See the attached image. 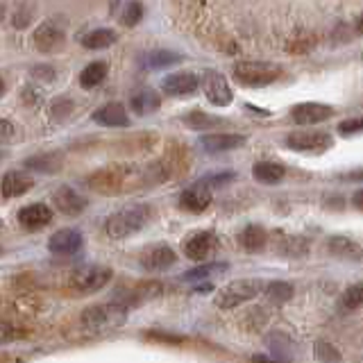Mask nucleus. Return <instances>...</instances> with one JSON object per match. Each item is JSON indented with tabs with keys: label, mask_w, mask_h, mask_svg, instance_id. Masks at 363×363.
<instances>
[{
	"label": "nucleus",
	"mask_w": 363,
	"mask_h": 363,
	"mask_svg": "<svg viewBox=\"0 0 363 363\" xmlns=\"http://www.w3.org/2000/svg\"><path fill=\"white\" fill-rule=\"evenodd\" d=\"M363 304V286L361 284H352V286L343 293V300H340V309L343 311H357Z\"/></svg>",
	"instance_id": "32"
},
{
	"label": "nucleus",
	"mask_w": 363,
	"mask_h": 363,
	"mask_svg": "<svg viewBox=\"0 0 363 363\" xmlns=\"http://www.w3.org/2000/svg\"><path fill=\"white\" fill-rule=\"evenodd\" d=\"M202 91L213 107H227V105H232V100H234L230 84H227V79L218 71L202 73Z\"/></svg>",
	"instance_id": "8"
},
{
	"label": "nucleus",
	"mask_w": 363,
	"mask_h": 363,
	"mask_svg": "<svg viewBox=\"0 0 363 363\" xmlns=\"http://www.w3.org/2000/svg\"><path fill=\"white\" fill-rule=\"evenodd\" d=\"M363 130V123L361 118H350V121H343L338 125V134L340 136H352V134H359Z\"/></svg>",
	"instance_id": "38"
},
{
	"label": "nucleus",
	"mask_w": 363,
	"mask_h": 363,
	"mask_svg": "<svg viewBox=\"0 0 363 363\" xmlns=\"http://www.w3.org/2000/svg\"><path fill=\"white\" fill-rule=\"evenodd\" d=\"M107 77V64L105 62H94L89 64L82 73H79V84H82V89H96L100 86L102 82H105Z\"/></svg>",
	"instance_id": "28"
},
{
	"label": "nucleus",
	"mask_w": 363,
	"mask_h": 363,
	"mask_svg": "<svg viewBox=\"0 0 363 363\" xmlns=\"http://www.w3.org/2000/svg\"><path fill=\"white\" fill-rule=\"evenodd\" d=\"M118 39V34L109 30V28H100V30H94V32H89L84 34V39H82V45L86 50H105L109 48V45H113Z\"/></svg>",
	"instance_id": "26"
},
{
	"label": "nucleus",
	"mask_w": 363,
	"mask_h": 363,
	"mask_svg": "<svg viewBox=\"0 0 363 363\" xmlns=\"http://www.w3.org/2000/svg\"><path fill=\"white\" fill-rule=\"evenodd\" d=\"M16 136V128H14V123L7 121V118H0V145H5L9 143L11 139Z\"/></svg>",
	"instance_id": "40"
},
{
	"label": "nucleus",
	"mask_w": 363,
	"mask_h": 363,
	"mask_svg": "<svg viewBox=\"0 0 363 363\" xmlns=\"http://www.w3.org/2000/svg\"><path fill=\"white\" fill-rule=\"evenodd\" d=\"M64 164V157L60 152H41V155H34L26 162L28 170H39V173H57L62 170Z\"/></svg>",
	"instance_id": "22"
},
{
	"label": "nucleus",
	"mask_w": 363,
	"mask_h": 363,
	"mask_svg": "<svg viewBox=\"0 0 363 363\" xmlns=\"http://www.w3.org/2000/svg\"><path fill=\"white\" fill-rule=\"evenodd\" d=\"M184 123L191 130H211V128H218V125H227V121H223L218 116H209V113H204L200 109H193L184 118Z\"/></svg>",
	"instance_id": "29"
},
{
	"label": "nucleus",
	"mask_w": 363,
	"mask_h": 363,
	"mask_svg": "<svg viewBox=\"0 0 363 363\" xmlns=\"http://www.w3.org/2000/svg\"><path fill=\"white\" fill-rule=\"evenodd\" d=\"M291 116L298 125H315L332 118L334 107L323 105V102H300L291 109Z\"/></svg>",
	"instance_id": "11"
},
{
	"label": "nucleus",
	"mask_w": 363,
	"mask_h": 363,
	"mask_svg": "<svg viewBox=\"0 0 363 363\" xmlns=\"http://www.w3.org/2000/svg\"><path fill=\"white\" fill-rule=\"evenodd\" d=\"M264 293H266V298L270 302L284 304V302H289L293 298V286L289 281H270L268 286L264 284Z\"/></svg>",
	"instance_id": "31"
},
{
	"label": "nucleus",
	"mask_w": 363,
	"mask_h": 363,
	"mask_svg": "<svg viewBox=\"0 0 363 363\" xmlns=\"http://www.w3.org/2000/svg\"><path fill=\"white\" fill-rule=\"evenodd\" d=\"M82 243H84L82 232L66 227V230H57L48 238V250L57 257H68V255L79 252V250H82Z\"/></svg>",
	"instance_id": "9"
},
{
	"label": "nucleus",
	"mask_w": 363,
	"mask_h": 363,
	"mask_svg": "<svg viewBox=\"0 0 363 363\" xmlns=\"http://www.w3.org/2000/svg\"><path fill=\"white\" fill-rule=\"evenodd\" d=\"M150 338L155 340H164V343H182L184 338H179V336H170V334H159V332H152V334H147Z\"/></svg>",
	"instance_id": "42"
},
{
	"label": "nucleus",
	"mask_w": 363,
	"mask_h": 363,
	"mask_svg": "<svg viewBox=\"0 0 363 363\" xmlns=\"http://www.w3.org/2000/svg\"><path fill=\"white\" fill-rule=\"evenodd\" d=\"M152 218V209L145 207V204H132V207H125L116 213H111L107 223H105V232L109 238H128L136 232H141L143 227H147Z\"/></svg>",
	"instance_id": "2"
},
{
	"label": "nucleus",
	"mask_w": 363,
	"mask_h": 363,
	"mask_svg": "<svg viewBox=\"0 0 363 363\" xmlns=\"http://www.w3.org/2000/svg\"><path fill=\"white\" fill-rule=\"evenodd\" d=\"M66 43V34L60 26H55L52 21H45L37 28L34 32V45L41 50V52H57L62 50Z\"/></svg>",
	"instance_id": "12"
},
{
	"label": "nucleus",
	"mask_w": 363,
	"mask_h": 363,
	"mask_svg": "<svg viewBox=\"0 0 363 363\" xmlns=\"http://www.w3.org/2000/svg\"><path fill=\"white\" fill-rule=\"evenodd\" d=\"M111 268L107 266H82L68 275V289L77 295H89L105 289L111 281Z\"/></svg>",
	"instance_id": "5"
},
{
	"label": "nucleus",
	"mask_w": 363,
	"mask_h": 363,
	"mask_svg": "<svg viewBox=\"0 0 363 363\" xmlns=\"http://www.w3.org/2000/svg\"><path fill=\"white\" fill-rule=\"evenodd\" d=\"M128 313L130 309L125 304L116 302H109V304H94L89 309L82 311L79 315V325L86 332H111V329H118L121 325H125L128 320Z\"/></svg>",
	"instance_id": "1"
},
{
	"label": "nucleus",
	"mask_w": 363,
	"mask_h": 363,
	"mask_svg": "<svg viewBox=\"0 0 363 363\" xmlns=\"http://www.w3.org/2000/svg\"><path fill=\"white\" fill-rule=\"evenodd\" d=\"M0 255H3V247H0Z\"/></svg>",
	"instance_id": "46"
},
{
	"label": "nucleus",
	"mask_w": 363,
	"mask_h": 363,
	"mask_svg": "<svg viewBox=\"0 0 363 363\" xmlns=\"http://www.w3.org/2000/svg\"><path fill=\"white\" fill-rule=\"evenodd\" d=\"M315 359L318 361H340V354L329 343H325V340H318L315 343Z\"/></svg>",
	"instance_id": "37"
},
{
	"label": "nucleus",
	"mask_w": 363,
	"mask_h": 363,
	"mask_svg": "<svg viewBox=\"0 0 363 363\" xmlns=\"http://www.w3.org/2000/svg\"><path fill=\"white\" fill-rule=\"evenodd\" d=\"M247 136L245 134H202L200 145L207 152H227L236 150V147L245 145Z\"/></svg>",
	"instance_id": "17"
},
{
	"label": "nucleus",
	"mask_w": 363,
	"mask_h": 363,
	"mask_svg": "<svg viewBox=\"0 0 363 363\" xmlns=\"http://www.w3.org/2000/svg\"><path fill=\"white\" fill-rule=\"evenodd\" d=\"M211 204V191L204 184H193L186 191H182L179 196V207L189 213H202Z\"/></svg>",
	"instance_id": "16"
},
{
	"label": "nucleus",
	"mask_w": 363,
	"mask_h": 363,
	"mask_svg": "<svg viewBox=\"0 0 363 363\" xmlns=\"http://www.w3.org/2000/svg\"><path fill=\"white\" fill-rule=\"evenodd\" d=\"M182 250H184L186 259L207 261L209 257H213L216 252H218V236H216L213 232H193L184 238Z\"/></svg>",
	"instance_id": "7"
},
{
	"label": "nucleus",
	"mask_w": 363,
	"mask_h": 363,
	"mask_svg": "<svg viewBox=\"0 0 363 363\" xmlns=\"http://www.w3.org/2000/svg\"><path fill=\"white\" fill-rule=\"evenodd\" d=\"M177 255L170 245H155L150 250H145L141 257V268L147 272H164L170 266H175Z\"/></svg>",
	"instance_id": "13"
},
{
	"label": "nucleus",
	"mask_w": 363,
	"mask_h": 363,
	"mask_svg": "<svg viewBox=\"0 0 363 363\" xmlns=\"http://www.w3.org/2000/svg\"><path fill=\"white\" fill-rule=\"evenodd\" d=\"M162 291H164V286L159 281H141V284H136V286L128 293V298L118 300V302L128 306V309H132V306H139V304H143L147 300L159 298Z\"/></svg>",
	"instance_id": "20"
},
{
	"label": "nucleus",
	"mask_w": 363,
	"mask_h": 363,
	"mask_svg": "<svg viewBox=\"0 0 363 363\" xmlns=\"http://www.w3.org/2000/svg\"><path fill=\"white\" fill-rule=\"evenodd\" d=\"M3 157H5V152H3V150H0V159H3Z\"/></svg>",
	"instance_id": "45"
},
{
	"label": "nucleus",
	"mask_w": 363,
	"mask_h": 363,
	"mask_svg": "<svg viewBox=\"0 0 363 363\" xmlns=\"http://www.w3.org/2000/svg\"><path fill=\"white\" fill-rule=\"evenodd\" d=\"M234 179H236V173L227 170V173L207 175L204 179H200V184H204V186H225V184H230V182H234Z\"/></svg>",
	"instance_id": "36"
},
{
	"label": "nucleus",
	"mask_w": 363,
	"mask_h": 363,
	"mask_svg": "<svg viewBox=\"0 0 363 363\" xmlns=\"http://www.w3.org/2000/svg\"><path fill=\"white\" fill-rule=\"evenodd\" d=\"M266 345L272 352L270 359H277V361H291L293 359V343L286 334L281 332H272L266 336Z\"/></svg>",
	"instance_id": "24"
},
{
	"label": "nucleus",
	"mask_w": 363,
	"mask_h": 363,
	"mask_svg": "<svg viewBox=\"0 0 363 363\" xmlns=\"http://www.w3.org/2000/svg\"><path fill=\"white\" fill-rule=\"evenodd\" d=\"M177 62H182V57L173 50H155V52L147 55V60H145V64L150 68H166V66H173Z\"/></svg>",
	"instance_id": "33"
},
{
	"label": "nucleus",
	"mask_w": 363,
	"mask_h": 363,
	"mask_svg": "<svg viewBox=\"0 0 363 363\" xmlns=\"http://www.w3.org/2000/svg\"><path fill=\"white\" fill-rule=\"evenodd\" d=\"M261 291H264V281L261 279H234L218 291L216 306H220V309H236V306L245 304L247 300H255Z\"/></svg>",
	"instance_id": "4"
},
{
	"label": "nucleus",
	"mask_w": 363,
	"mask_h": 363,
	"mask_svg": "<svg viewBox=\"0 0 363 363\" xmlns=\"http://www.w3.org/2000/svg\"><path fill=\"white\" fill-rule=\"evenodd\" d=\"M21 336H23V334H21V329L11 327V325H7V323H0V345L11 343V340H16V338H21Z\"/></svg>",
	"instance_id": "39"
},
{
	"label": "nucleus",
	"mask_w": 363,
	"mask_h": 363,
	"mask_svg": "<svg viewBox=\"0 0 363 363\" xmlns=\"http://www.w3.org/2000/svg\"><path fill=\"white\" fill-rule=\"evenodd\" d=\"M352 200H354V207H357V209H363V202H361V200H363V191H361V189L354 193V198H352Z\"/></svg>",
	"instance_id": "43"
},
{
	"label": "nucleus",
	"mask_w": 363,
	"mask_h": 363,
	"mask_svg": "<svg viewBox=\"0 0 363 363\" xmlns=\"http://www.w3.org/2000/svg\"><path fill=\"white\" fill-rule=\"evenodd\" d=\"M200 86V77L191 71H179V73H170L162 79V91L166 96H173V98H179V96H191L196 94Z\"/></svg>",
	"instance_id": "10"
},
{
	"label": "nucleus",
	"mask_w": 363,
	"mask_h": 363,
	"mask_svg": "<svg viewBox=\"0 0 363 363\" xmlns=\"http://www.w3.org/2000/svg\"><path fill=\"white\" fill-rule=\"evenodd\" d=\"M281 255L289 259H302L306 255V241L302 236H289L281 243Z\"/></svg>",
	"instance_id": "34"
},
{
	"label": "nucleus",
	"mask_w": 363,
	"mask_h": 363,
	"mask_svg": "<svg viewBox=\"0 0 363 363\" xmlns=\"http://www.w3.org/2000/svg\"><path fill=\"white\" fill-rule=\"evenodd\" d=\"M0 227H3V220H0Z\"/></svg>",
	"instance_id": "47"
},
{
	"label": "nucleus",
	"mask_w": 363,
	"mask_h": 363,
	"mask_svg": "<svg viewBox=\"0 0 363 363\" xmlns=\"http://www.w3.org/2000/svg\"><path fill=\"white\" fill-rule=\"evenodd\" d=\"M52 204L57 211H62L66 216H79L86 209V198L79 196V193L71 186H60L52 193Z\"/></svg>",
	"instance_id": "14"
},
{
	"label": "nucleus",
	"mask_w": 363,
	"mask_h": 363,
	"mask_svg": "<svg viewBox=\"0 0 363 363\" xmlns=\"http://www.w3.org/2000/svg\"><path fill=\"white\" fill-rule=\"evenodd\" d=\"M232 73L236 82H241L243 86L259 89V86H268L275 82L281 73V68L268 62H236Z\"/></svg>",
	"instance_id": "3"
},
{
	"label": "nucleus",
	"mask_w": 363,
	"mask_h": 363,
	"mask_svg": "<svg viewBox=\"0 0 363 363\" xmlns=\"http://www.w3.org/2000/svg\"><path fill=\"white\" fill-rule=\"evenodd\" d=\"M238 241H241V245L247 252H261L268 243V234L261 225H247L241 232V236H238Z\"/></svg>",
	"instance_id": "23"
},
{
	"label": "nucleus",
	"mask_w": 363,
	"mask_h": 363,
	"mask_svg": "<svg viewBox=\"0 0 363 363\" xmlns=\"http://www.w3.org/2000/svg\"><path fill=\"white\" fill-rule=\"evenodd\" d=\"M130 105L139 116H145V113H155L159 107H162V98H159V94H155L152 89H145L132 98Z\"/></svg>",
	"instance_id": "27"
},
{
	"label": "nucleus",
	"mask_w": 363,
	"mask_h": 363,
	"mask_svg": "<svg viewBox=\"0 0 363 363\" xmlns=\"http://www.w3.org/2000/svg\"><path fill=\"white\" fill-rule=\"evenodd\" d=\"M94 121L102 128H130V116L121 102H107L94 111Z\"/></svg>",
	"instance_id": "18"
},
{
	"label": "nucleus",
	"mask_w": 363,
	"mask_h": 363,
	"mask_svg": "<svg viewBox=\"0 0 363 363\" xmlns=\"http://www.w3.org/2000/svg\"><path fill=\"white\" fill-rule=\"evenodd\" d=\"M329 252H334L336 257H352V259H359L361 257V247L350 241L345 236H332L329 241Z\"/></svg>",
	"instance_id": "30"
},
{
	"label": "nucleus",
	"mask_w": 363,
	"mask_h": 363,
	"mask_svg": "<svg viewBox=\"0 0 363 363\" xmlns=\"http://www.w3.org/2000/svg\"><path fill=\"white\" fill-rule=\"evenodd\" d=\"M141 18H143V5L139 3V0H130V3L125 5L123 14H121V23L128 28H134Z\"/></svg>",
	"instance_id": "35"
},
{
	"label": "nucleus",
	"mask_w": 363,
	"mask_h": 363,
	"mask_svg": "<svg viewBox=\"0 0 363 363\" xmlns=\"http://www.w3.org/2000/svg\"><path fill=\"white\" fill-rule=\"evenodd\" d=\"M332 145H334V139L327 132L300 130V132H291L286 136V147H289V150H295V152L320 155V152H327Z\"/></svg>",
	"instance_id": "6"
},
{
	"label": "nucleus",
	"mask_w": 363,
	"mask_h": 363,
	"mask_svg": "<svg viewBox=\"0 0 363 363\" xmlns=\"http://www.w3.org/2000/svg\"><path fill=\"white\" fill-rule=\"evenodd\" d=\"M71 107H73V105H71L68 100H57L55 105H52V116L62 121V118L68 116V111H71Z\"/></svg>",
	"instance_id": "41"
},
{
	"label": "nucleus",
	"mask_w": 363,
	"mask_h": 363,
	"mask_svg": "<svg viewBox=\"0 0 363 363\" xmlns=\"http://www.w3.org/2000/svg\"><path fill=\"white\" fill-rule=\"evenodd\" d=\"M34 179L26 173V170H11L0 182V191H3L5 198H21L26 196L28 191H32Z\"/></svg>",
	"instance_id": "19"
},
{
	"label": "nucleus",
	"mask_w": 363,
	"mask_h": 363,
	"mask_svg": "<svg viewBox=\"0 0 363 363\" xmlns=\"http://www.w3.org/2000/svg\"><path fill=\"white\" fill-rule=\"evenodd\" d=\"M227 266L225 261H202V264L198 266V268H193V270H189V272H184L182 275V279L184 281H202V279H211V277H216V275H220V272H225Z\"/></svg>",
	"instance_id": "25"
},
{
	"label": "nucleus",
	"mask_w": 363,
	"mask_h": 363,
	"mask_svg": "<svg viewBox=\"0 0 363 363\" xmlns=\"http://www.w3.org/2000/svg\"><path fill=\"white\" fill-rule=\"evenodd\" d=\"M5 94V82H3V77H0V96Z\"/></svg>",
	"instance_id": "44"
},
{
	"label": "nucleus",
	"mask_w": 363,
	"mask_h": 363,
	"mask_svg": "<svg viewBox=\"0 0 363 363\" xmlns=\"http://www.w3.org/2000/svg\"><path fill=\"white\" fill-rule=\"evenodd\" d=\"M18 223L26 227L30 232H37V230H43L45 225L52 223V209L48 204H28V207H23L18 211Z\"/></svg>",
	"instance_id": "15"
},
{
	"label": "nucleus",
	"mask_w": 363,
	"mask_h": 363,
	"mask_svg": "<svg viewBox=\"0 0 363 363\" xmlns=\"http://www.w3.org/2000/svg\"><path fill=\"white\" fill-rule=\"evenodd\" d=\"M286 175V168L277 162H257L252 166V177L261 184H277Z\"/></svg>",
	"instance_id": "21"
}]
</instances>
